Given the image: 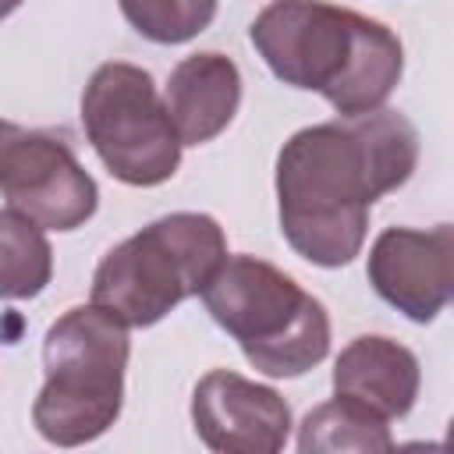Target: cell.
I'll use <instances>...</instances> for the list:
<instances>
[{"label":"cell","mask_w":454,"mask_h":454,"mask_svg":"<svg viewBox=\"0 0 454 454\" xmlns=\"http://www.w3.org/2000/svg\"><path fill=\"white\" fill-rule=\"evenodd\" d=\"M419 167V131L397 110H369L294 131L277 153L280 234L312 266H348L369 209Z\"/></svg>","instance_id":"obj_1"},{"label":"cell","mask_w":454,"mask_h":454,"mask_svg":"<svg viewBox=\"0 0 454 454\" xmlns=\"http://www.w3.org/2000/svg\"><path fill=\"white\" fill-rule=\"evenodd\" d=\"M248 39L284 85L319 92L340 117L380 110L404 71V46L383 21L326 0H273Z\"/></svg>","instance_id":"obj_2"},{"label":"cell","mask_w":454,"mask_h":454,"mask_svg":"<svg viewBox=\"0 0 454 454\" xmlns=\"http://www.w3.org/2000/svg\"><path fill=\"white\" fill-rule=\"evenodd\" d=\"M128 326L103 305H74L43 337V390L32 401V422L57 447H82L103 436L124 404Z\"/></svg>","instance_id":"obj_3"},{"label":"cell","mask_w":454,"mask_h":454,"mask_svg":"<svg viewBox=\"0 0 454 454\" xmlns=\"http://www.w3.org/2000/svg\"><path fill=\"white\" fill-rule=\"evenodd\" d=\"M202 305L266 376H301L330 351V316L294 277L255 255H227L202 284Z\"/></svg>","instance_id":"obj_4"},{"label":"cell","mask_w":454,"mask_h":454,"mask_svg":"<svg viewBox=\"0 0 454 454\" xmlns=\"http://www.w3.org/2000/svg\"><path fill=\"white\" fill-rule=\"evenodd\" d=\"M227 259L223 227L209 213H170L114 245L92 273V301L124 326H153L199 294Z\"/></svg>","instance_id":"obj_5"},{"label":"cell","mask_w":454,"mask_h":454,"mask_svg":"<svg viewBox=\"0 0 454 454\" xmlns=\"http://www.w3.org/2000/svg\"><path fill=\"white\" fill-rule=\"evenodd\" d=\"M82 128L103 167L131 184L156 188L181 167V138L145 67L99 64L82 92Z\"/></svg>","instance_id":"obj_6"},{"label":"cell","mask_w":454,"mask_h":454,"mask_svg":"<svg viewBox=\"0 0 454 454\" xmlns=\"http://www.w3.org/2000/svg\"><path fill=\"white\" fill-rule=\"evenodd\" d=\"M0 195L43 231H74L99 206L92 174L64 138L14 124L0 138Z\"/></svg>","instance_id":"obj_7"},{"label":"cell","mask_w":454,"mask_h":454,"mask_svg":"<svg viewBox=\"0 0 454 454\" xmlns=\"http://www.w3.org/2000/svg\"><path fill=\"white\" fill-rule=\"evenodd\" d=\"M372 291L411 323H433L454 291V227H387L365 262Z\"/></svg>","instance_id":"obj_8"},{"label":"cell","mask_w":454,"mask_h":454,"mask_svg":"<svg viewBox=\"0 0 454 454\" xmlns=\"http://www.w3.org/2000/svg\"><path fill=\"white\" fill-rule=\"evenodd\" d=\"M192 422L199 440L220 454H277L291 436L287 401L231 369H213L195 383Z\"/></svg>","instance_id":"obj_9"},{"label":"cell","mask_w":454,"mask_h":454,"mask_svg":"<svg viewBox=\"0 0 454 454\" xmlns=\"http://www.w3.org/2000/svg\"><path fill=\"white\" fill-rule=\"evenodd\" d=\"M163 106L181 145L213 142L220 131H227V124L241 106L238 64L216 50L184 57L167 78Z\"/></svg>","instance_id":"obj_10"},{"label":"cell","mask_w":454,"mask_h":454,"mask_svg":"<svg viewBox=\"0 0 454 454\" xmlns=\"http://www.w3.org/2000/svg\"><path fill=\"white\" fill-rule=\"evenodd\" d=\"M419 383L422 369L415 351L380 333L355 337L333 362V394L365 404L387 422L411 411Z\"/></svg>","instance_id":"obj_11"},{"label":"cell","mask_w":454,"mask_h":454,"mask_svg":"<svg viewBox=\"0 0 454 454\" xmlns=\"http://www.w3.org/2000/svg\"><path fill=\"white\" fill-rule=\"evenodd\" d=\"M394 436L383 415L369 411L365 404L351 397H337L316 404L301 426H298V450L301 454H319V450H362V454H380L390 450Z\"/></svg>","instance_id":"obj_12"},{"label":"cell","mask_w":454,"mask_h":454,"mask_svg":"<svg viewBox=\"0 0 454 454\" xmlns=\"http://www.w3.org/2000/svg\"><path fill=\"white\" fill-rule=\"evenodd\" d=\"M53 277V248L39 223L0 209V298H35Z\"/></svg>","instance_id":"obj_13"},{"label":"cell","mask_w":454,"mask_h":454,"mask_svg":"<svg viewBox=\"0 0 454 454\" xmlns=\"http://www.w3.org/2000/svg\"><path fill=\"white\" fill-rule=\"evenodd\" d=\"M124 21L149 43L177 46L195 39L216 18L220 0H117Z\"/></svg>","instance_id":"obj_14"},{"label":"cell","mask_w":454,"mask_h":454,"mask_svg":"<svg viewBox=\"0 0 454 454\" xmlns=\"http://www.w3.org/2000/svg\"><path fill=\"white\" fill-rule=\"evenodd\" d=\"M21 7V0H0V18H7V14H14Z\"/></svg>","instance_id":"obj_15"},{"label":"cell","mask_w":454,"mask_h":454,"mask_svg":"<svg viewBox=\"0 0 454 454\" xmlns=\"http://www.w3.org/2000/svg\"><path fill=\"white\" fill-rule=\"evenodd\" d=\"M4 131H7V124H4V121H0V138H4Z\"/></svg>","instance_id":"obj_16"}]
</instances>
